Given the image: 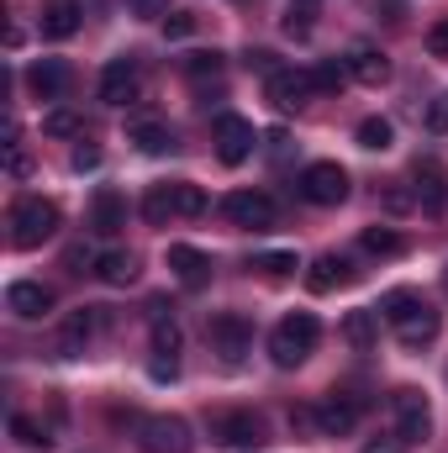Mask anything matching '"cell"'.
<instances>
[{
    "instance_id": "6da1fadb",
    "label": "cell",
    "mask_w": 448,
    "mask_h": 453,
    "mask_svg": "<svg viewBox=\"0 0 448 453\" xmlns=\"http://www.w3.org/2000/svg\"><path fill=\"white\" fill-rule=\"evenodd\" d=\"M317 338H322V322H317L312 311H296V317H285V322L269 333V358H274L280 369H296V364L312 358Z\"/></svg>"
},
{
    "instance_id": "7a4b0ae2",
    "label": "cell",
    "mask_w": 448,
    "mask_h": 453,
    "mask_svg": "<svg viewBox=\"0 0 448 453\" xmlns=\"http://www.w3.org/2000/svg\"><path fill=\"white\" fill-rule=\"evenodd\" d=\"M53 232H58V206H53V201L21 196V201L11 206V242H16V248H37V242H48Z\"/></svg>"
},
{
    "instance_id": "3957f363",
    "label": "cell",
    "mask_w": 448,
    "mask_h": 453,
    "mask_svg": "<svg viewBox=\"0 0 448 453\" xmlns=\"http://www.w3.org/2000/svg\"><path fill=\"white\" fill-rule=\"evenodd\" d=\"M206 338L222 353V364H243V353L253 348V322H248L243 311H217V317L206 322Z\"/></svg>"
},
{
    "instance_id": "277c9868",
    "label": "cell",
    "mask_w": 448,
    "mask_h": 453,
    "mask_svg": "<svg viewBox=\"0 0 448 453\" xmlns=\"http://www.w3.org/2000/svg\"><path fill=\"white\" fill-rule=\"evenodd\" d=\"M143 453H190V422L185 417H148L137 427Z\"/></svg>"
},
{
    "instance_id": "5b68a950",
    "label": "cell",
    "mask_w": 448,
    "mask_h": 453,
    "mask_svg": "<svg viewBox=\"0 0 448 453\" xmlns=\"http://www.w3.org/2000/svg\"><path fill=\"white\" fill-rule=\"evenodd\" d=\"M222 211L232 226H248V232H264V226H274V217H280L264 190H232L222 201Z\"/></svg>"
},
{
    "instance_id": "8992f818",
    "label": "cell",
    "mask_w": 448,
    "mask_h": 453,
    "mask_svg": "<svg viewBox=\"0 0 448 453\" xmlns=\"http://www.w3.org/2000/svg\"><path fill=\"white\" fill-rule=\"evenodd\" d=\"M101 327H106V311H101V306H80V311H69V322L58 327V342H53L58 358H80Z\"/></svg>"
},
{
    "instance_id": "52a82bcc",
    "label": "cell",
    "mask_w": 448,
    "mask_h": 453,
    "mask_svg": "<svg viewBox=\"0 0 448 453\" xmlns=\"http://www.w3.org/2000/svg\"><path fill=\"white\" fill-rule=\"evenodd\" d=\"M264 96H269V106L274 111H301L312 96H317V85H312V74L306 69H280V74H269V85H264Z\"/></svg>"
},
{
    "instance_id": "ba28073f",
    "label": "cell",
    "mask_w": 448,
    "mask_h": 453,
    "mask_svg": "<svg viewBox=\"0 0 448 453\" xmlns=\"http://www.w3.org/2000/svg\"><path fill=\"white\" fill-rule=\"evenodd\" d=\"M390 406H396V433H401L406 443H422V438H428V427H433V411H428L422 390L401 385V390L390 395Z\"/></svg>"
},
{
    "instance_id": "9c48e42d",
    "label": "cell",
    "mask_w": 448,
    "mask_h": 453,
    "mask_svg": "<svg viewBox=\"0 0 448 453\" xmlns=\"http://www.w3.org/2000/svg\"><path fill=\"white\" fill-rule=\"evenodd\" d=\"M301 196H306L312 206H337V201H348V174H343L337 164H312V169L301 174Z\"/></svg>"
},
{
    "instance_id": "30bf717a",
    "label": "cell",
    "mask_w": 448,
    "mask_h": 453,
    "mask_svg": "<svg viewBox=\"0 0 448 453\" xmlns=\"http://www.w3.org/2000/svg\"><path fill=\"white\" fill-rule=\"evenodd\" d=\"M212 142H217V158H222V164H243V158L253 153V121H243V116H217Z\"/></svg>"
},
{
    "instance_id": "8fae6325",
    "label": "cell",
    "mask_w": 448,
    "mask_h": 453,
    "mask_svg": "<svg viewBox=\"0 0 448 453\" xmlns=\"http://www.w3.org/2000/svg\"><path fill=\"white\" fill-rule=\"evenodd\" d=\"M137 64L132 58H112L106 69H101V101L106 106H127V101H137Z\"/></svg>"
},
{
    "instance_id": "7c38bea8",
    "label": "cell",
    "mask_w": 448,
    "mask_h": 453,
    "mask_svg": "<svg viewBox=\"0 0 448 453\" xmlns=\"http://www.w3.org/2000/svg\"><path fill=\"white\" fill-rule=\"evenodd\" d=\"M359 401L353 395H343V390H333V395H322V406H317V427L328 433V438H343V433H353L359 427Z\"/></svg>"
},
{
    "instance_id": "4fadbf2b",
    "label": "cell",
    "mask_w": 448,
    "mask_h": 453,
    "mask_svg": "<svg viewBox=\"0 0 448 453\" xmlns=\"http://www.w3.org/2000/svg\"><path fill=\"white\" fill-rule=\"evenodd\" d=\"M212 443H222V449L259 443V417L253 411H222V417H212Z\"/></svg>"
},
{
    "instance_id": "5bb4252c",
    "label": "cell",
    "mask_w": 448,
    "mask_h": 453,
    "mask_svg": "<svg viewBox=\"0 0 448 453\" xmlns=\"http://www.w3.org/2000/svg\"><path fill=\"white\" fill-rule=\"evenodd\" d=\"M153 353H158V358H153V374H158V380H174V369H180V364H174V353H180V327L164 317V306H153Z\"/></svg>"
},
{
    "instance_id": "9a60e30c",
    "label": "cell",
    "mask_w": 448,
    "mask_h": 453,
    "mask_svg": "<svg viewBox=\"0 0 448 453\" xmlns=\"http://www.w3.org/2000/svg\"><path fill=\"white\" fill-rule=\"evenodd\" d=\"M169 269L180 274L185 290H201V285L212 280V258H206L201 248H190V242H169Z\"/></svg>"
},
{
    "instance_id": "2e32d148",
    "label": "cell",
    "mask_w": 448,
    "mask_h": 453,
    "mask_svg": "<svg viewBox=\"0 0 448 453\" xmlns=\"http://www.w3.org/2000/svg\"><path fill=\"white\" fill-rule=\"evenodd\" d=\"M5 306H11L21 322H37V317H48L53 290H48V285H37V280H16V285L5 290Z\"/></svg>"
},
{
    "instance_id": "e0dca14e",
    "label": "cell",
    "mask_w": 448,
    "mask_h": 453,
    "mask_svg": "<svg viewBox=\"0 0 448 453\" xmlns=\"http://www.w3.org/2000/svg\"><path fill=\"white\" fill-rule=\"evenodd\" d=\"M27 90H32L37 101H58V96L69 90V64H58V58H37V64L27 69Z\"/></svg>"
},
{
    "instance_id": "ac0fdd59",
    "label": "cell",
    "mask_w": 448,
    "mask_h": 453,
    "mask_svg": "<svg viewBox=\"0 0 448 453\" xmlns=\"http://www.w3.org/2000/svg\"><path fill=\"white\" fill-rule=\"evenodd\" d=\"M438 327H444V322H438V311L422 301V306H417L406 322H396V338L406 342V348H428V342L438 338Z\"/></svg>"
},
{
    "instance_id": "d6986e66",
    "label": "cell",
    "mask_w": 448,
    "mask_h": 453,
    "mask_svg": "<svg viewBox=\"0 0 448 453\" xmlns=\"http://www.w3.org/2000/svg\"><path fill=\"white\" fill-rule=\"evenodd\" d=\"M417 201H422V211H444V201H448L444 169L433 158H417Z\"/></svg>"
},
{
    "instance_id": "ffe728a7",
    "label": "cell",
    "mask_w": 448,
    "mask_h": 453,
    "mask_svg": "<svg viewBox=\"0 0 448 453\" xmlns=\"http://www.w3.org/2000/svg\"><path fill=\"white\" fill-rule=\"evenodd\" d=\"M90 226H96L101 237H116V232L127 226V201H121L116 190H101L96 206H90Z\"/></svg>"
},
{
    "instance_id": "44dd1931",
    "label": "cell",
    "mask_w": 448,
    "mask_h": 453,
    "mask_svg": "<svg viewBox=\"0 0 448 453\" xmlns=\"http://www.w3.org/2000/svg\"><path fill=\"white\" fill-rule=\"evenodd\" d=\"M80 32V0H48L42 5V37H74Z\"/></svg>"
},
{
    "instance_id": "7402d4cb",
    "label": "cell",
    "mask_w": 448,
    "mask_h": 453,
    "mask_svg": "<svg viewBox=\"0 0 448 453\" xmlns=\"http://www.w3.org/2000/svg\"><path fill=\"white\" fill-rule=\"evenodd\" d=\"M348 74H353L359 85H385V80H390V64H385V53H375V48H353V53H348Z\"/></svg>"
},
{
    "instance_id": "603a6c76",
    "label": "cell",
    "mask_w": 448,
    "mask_h": 453,
    "mask_svg": "<svg viewBox=\"0 0 448 453\" xmlns=\"http://www.w3.org/2000/svg\"><path fill=\"white\" fill-rule=\"evenodd\" d=\"M353 274H359V269H353V264H343V258H317V264H312V274H306V285H312L317 296H328L333 285H348Z\"/></svg>"
},
{
    "instance_id": "cb8c5ba5",
    "label": "cell",
    "mask_w": 448,
    "mask_h": 453,
    "mask_svg": "<svg viewBox=\"0 0 448 453\" xmlns=\"http://www.w3.org/2000/svg\"><path fill=\"white\" fill-rule=\"evenodd\" d=\"M127 142H137L143 153H164V148H174V132H169L164 121H148V116H143V121L127 127Z\"/></svg>"
},
{
    "instance_id": "d4e9b609",
    "label": "cell",
    "mask_w": 448,
    "mask_h": 453,
    "mask_svg": "<svg viewBox=\"0 0 448 453\" xmlns=\"http://www.w3.org/2000/svg\"><path fill=\"white\" fill-rule=\"evenodd\" d=\"M375 338H380V327H375V311H348V317H343V342H348V348L369 353V348H375Z\"/></svg>"
},
{
    "instance_id": "484cf974",
    "label": "cell",
    "mask_w": 448,
    "mask_h": 453,
    "mask_svg": "<svg viewBox=\"0 0 448 453\" xmlns=\"http://www.w3.org/2000/svg\"><path fill=\"white\" fill-rule=\"evenodd\" d=\"M96 274H101L106 285H132V280H137V258H132V253H101V258H96Z\"/></svg>"
},
{
    "instance_id": "4316f807",
    "label": "cell",
    "mask_w": 448,
    "mask_h": 453,
    "mask_svg": "<svg viewBox=\"0 0 448 453\" xmlns=\"http://www.w3.org/2000/svg\"><path fill=\"white\" fill-rule=\"evenodd\" d=\"M359 248H364V253H375V258H396L406 242H401V232H390V226H364Z\"/></svg>"
},
{
    "instance_id": "83f0119b",
    "label": "cell",
    "mask_w": 448,
    "mask_h": 453,
    "mask_svg": "<svg viewBox=\"0 0 448 453\" xmlns=\"http://www.w3.org/2000/svg\"><path fill=\"white\" fill-rule=\"evenodd\" d=\"M169 196H174V217H201V211H206V190L190 185V180H174Z\"/></svg>"
},
{
    "instance_id": "f1b7e54d",
    "label": "cell",
    "mask_w": 448,
    "mask_h": 453,
    "mask_svg": "<svg viewBox=\"0 0 448 453\" xmlns=\"http://www.w3.org/2000/svg\"><path fill=\"white\" fill-rule=\"evenodd\" d=\"M42 132H48V137H85V116L69 111V106H58V111L42 116Z\"/></svg>"
},
{
    "instance_id": "f546056e",
    "label": "cell",
    "mask_w": 448,
    "mask_h": 453,
    "mask_svg": "<svg viewBox=\"0 0 448 453\" xmlns=\"http://www.w3.org/2000/svg\"><path fill=\"white\" fill-rule=\"evenodd\" d=\"M312 27H317V0H290L285 5V32L290 37H312Z\"/></svg>"
},
{
    "instance_id": "4dcf8cb0",
    "label": "cell",
    "mask_w": 448,
    "mask_h": 453,
    "mask_svg": "<svg viewBox=\"0 0 448 453\" xmlns=\"http://www.w3.org/2000/svg\"><path fill=\"white\" fill-rule=\"evenodd\" d=\"M390 121L385 116H369V121H359V148H369V153H380V148H390Z\"/></svg>"
},
{
    "instance_id": "1f68e13d",
    "label": "cell",
    "mask_w": 448,
    "mask_h": 453,
    "mask_svg": "<svg viewBox=\"0 0 448 453\" xmlns=\"http://www.w3.org/2000/svg\"><path fill=\"white\" fill-rule=\"evenodd\" d=\"M143 217L153 226H164L169 217H174V196H169V185H153L148 190V201H143Z\"/></svg>"
},
{
    "instance_id": "d6a6232c",
    "label": "cell",
    "mask_w": 448,
    "mask_h": 453,
    "mask_svg": "<svg viewBox=\"0 0 448 453\" xmlns=\"http://www.w3.org/2000/svg\"><path fill=\"white\" fill-rule=\"evenodd\" d=\"M417 306H422V296H412V290H390V296H385V322L396 327V322H406Z\"/></svg>"
},
{
    "instance_id": "836d02e7",
    "label": "cell",
    "mask_w": 448,
    "mask_h": 453,
    "mask_svg": "<svg viewBox=\"0 0 448 453\" xmlns=\"http://www.w3.org/2000/svg\"><path fill=\"white\" fill-rule=\"evenodd\" d=\"M11 433H16V443L21 449H48L53 438H48V427H37L32 417H11Z\"/></svg>"
},
{
    "instance_id": "e575fe53",
    "label": "cell",
    "mask_w": 448,
    "mask_h": 453,
    "mask_svg": "<svg viewBox=\"0 0 448 453\" xmlns=\"http://www.w3.org/2000/svg\"><path fill=\"white\" fill-rule=\"evenodd\" d=\"M185 74L190 80H217L222 74V53H190L185 58Z\"/></svg>"
},
{
    "instance_id": "d590c367",
    "label": "cell",
    "mask_w": 448,
    "mask_h": 453,
    "mask_svg": "<svg viewBox=\"0 0 448 453\" xmlns=\"http://www.w3.org/2000/svg\"><path fill=\"white\" fill-rule=\"evenodd\" d=\"M343 80H348V69H343V64H317V69H312V85H317V90H328V96L343 90Z\"/></svg>"
},
{
    "instance_id": "8d00e7d4",
    "label": "cell",
    "mask_w": 448,
    "mask_h": 453,
    "mask_svg": "<svg viewBox=\"0 0 448 453\" xmlns=\"http://www.w3.org/2000/svg\"><path fill=\"white\" fill-rule=\"evenodd\" d=\"M190 32H196V16H190V11L164 16V37H190Z\"/></svg>"
},
{
    "instance_id": "74e56055",
    "label": "cell",
    "mask_w": 448,
    "mask_h": 453,
    "mask_svg": "<svg viewBox=\"0 0 448 453\" xmlns=\"http://www.w3.org/2000/svg\"><path fill=\"white\" fill-rule=\"evenodd\" d=\"M259 269L280 280V274H290V269H296V253H264V258H259Z\"/></svg>"
},
{
    "instance_id": "f35d334b",
    "label": "cell",
    "mask_w": 448,
    "mask_h": 453,
    "mask_svg": "<svg viewBox=\"0 0 448 453\" xmlns=\"http://www.w3.org/2000/svg\"><path fill=\"white\" fill-rule=\"evenodd\" d=\"M364 453H406V438L401 433H380V438H369Z\"/></svg>"
},
{
    "instance_id": "ab89813d",
    "label": "cell",
    "mask_w": 448,
    "mask_h": 453,
    "mask_svg": "<svg viewBox=\"0 0 448 453\" xmlns=\"http://www.w3.org/2000/svg\"><path fill=\"white\" fill-rule=\"evenodd\" d=\"M248 69H259V74H280V64H274L269 48H253V53H248Z\"/></svg>"
},
{
    "instance_id": "60d3db41",
    "label": "cell",
    "mask_w": 448,
    "mask_h": 453,
    "mask_svg": "<svg viewBox=\"0 0 448 453\" xmlns=\"http://www.w3.org/2000/svg\"><path fill=\"white\" fill-rule=\"evenodd\" d=\"M428 53H433V58H448V21H438V27L428 32Z\"/></svg>"
},
{
    "instance_id": "b9f144b4",
    "label": "cell",
    "mask_w": 448,
    "mask_h": 453,
    "mask_svg": "<svg viewBox=\"0 0 448 453\" xmlns=\"http://www.w3.org/2000/svg\"><path fill=\"white\" fill-rule=\"evenodd\" d=\"M428 127H433V132H448V96H438V101L428 106Z\"/></svg>"
},
{
    "instance_id": "7bdbcfd3",
    "label": "cell",
    "mask_w": 448,
    "mask_h": 453,
    "mask_svg": "<svg viewBox=\"0 0 448 453\" xmlns=\"http://www.w3.org/2000/svg\"><path fill=\"white\" fill-rule=\"evenodd\" d=\"M290 427H296V433H312V427H317V411H312V406H296V411H290ZM317 433H322V427H317Z\"/></svg>"
},
{
    "instance_id": "ee69618b",
    "label": "cell",
    "mask_w": 448,
    "mask_h": 453,
    "mask_svg": "<svg viewBox=\"0 0 448 453\" xmlns=\"http://www.w3.org/2000/svg\"><path fill=\"white\" fill-rule=\"evenodd\" d=\"M127 5H132L137 16H164V11H169V0H127Z\"/></svg>"
},
{
    "instance_id": "f6af8a7d",
    "label": "cell",
    "mask_w": 448,
    "mask_h": 453,
    "mask_svg": "<svg viewBox=\"0 0 448 453\" xmlns=\"http://www.w3.org/2000/svg\"><path fill=\"white\" fill-rule=\"evenodd\" d=\"M101 164V148H74V169H96Z\"/></svg>"
},
{
    "instance_id": "bcb514c9",
    "label": "cell",
    "mask_w": 448,
    "mask_h": 453,
    "mask_svg": "<svg viewBox=\"0 0 448 453\" xmlns=\"http://www.w3.org/2000/svg\"><path fill=\"white\" fill-rule=\"evenodd\" d=\"M5 169H11V174H16V180H21V174H27V169H32V158H27V153H21V148H11V158H5Z\"/></svg>"
},
{
    "instance_id": "7dc6e473",
    "label": "cell",
    "mask_w": 448,
    "mask_h": 453,
    "mask_svg": "<svg viewBox=\"0 0 448 453\" xmlns=\"http://www.w3.org/2000/svg\"><path fill=\"white\" fill-rule=\"evenodd\" d=\"M385 206H390V211H406V206H412V196H406V190H390V196H385Z\"/></svg>"
},
{
    "instance_id": "c3c4849f",
    "label": "cell",
    "mask_w": 448,
    "mask_h": 453,
    "mask_svg": "<svg viewBox=\"0 0 448 453\" xmlns=\"http://www.w3.org/2000/svg\"><path fill=\"white\" fill-rule=\"evenodd\" d=\"M444 280H448V274H444Z\"/></svg>"
}]
</instances>
